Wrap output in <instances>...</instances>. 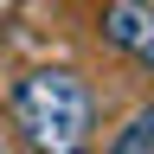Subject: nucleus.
<instances>
[{"mask_svg": "<svg viewBox=\"0 0 154 154\" xmlns=\"http://www.w3.org/2000/svg\"><path fill=\"white\" fill-rule=\"evenodd\" d=\"M96 38L154 77V0H103L96 7Z\"/></svg>", "mask_w": 154, "mask_h": 154, "instance_id": "nucleus-2", "label": "nucleus"}, {"mask_svg": "<svg viewBox=\"0 0 154 154\" xmlns=\"http://www.w3.org/2000/svg\"><path fill=\"white\" fill-rule=\"evenodd\" d=\"M0 154H7V128H0Z\"/></svg>", "mask_w": 154, "mask_h": 154, "instance_id": "nucleus-4", "label": "nucleus"}, {"mask_svg": "<svg viewBox=\"0 0 154 154\" xmlns=\"http://www.w3.org/2000/svg\"><path fill=\"white\" fill-rule=\"evenodd\" d=\"M7 122L26 154H90L103 128V96L71 64H32L7 90Z\"/></svg>", "mask_w": 154, "mask_h": 154, "instance_id": "nucleus-1", "label": "nucleus"}, {"mask_svg": "<svg viewBox=\"0 0 154 154\" xmlns=\"http://www.w3.org/2000/svg\"><path fill=\"white\" fill-rule=\"evenodd\" d=\"M103 154H154V109H135L122 128L109 135V148Z\"/></svg>", "mask_w": 154, "mask_h": 154, "instance_id": "nucleus-3", "label": "nucleus"}]
</instances>
